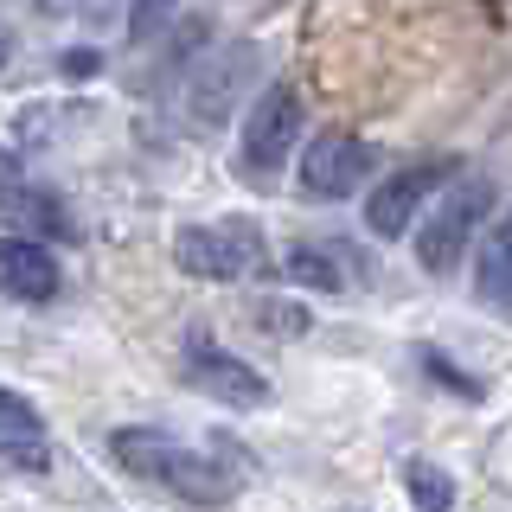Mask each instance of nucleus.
Masks as SVG:
<instances>
[{
	"label": "nucleus",
	"mask_w": 512,
	"mask_h": 512,
	"mask_svg": "<svg viewBox=\"0 0 512 512\" xmlns=\"http://www.w3.org/2000/svg\"><path fill=\"white\" fill-rule=\"evenodd\" d=\"M109 448H116V461H122L128 474L154 480V487L180 493V500H192V506H218V500H231V493H237V474L231 468H218L212 455L173 442L167 429H116Z\"/></svg>",
	"instance_id": "nucleus-1"
},
{
	"label": "nucleus",
	"mask_w": 512,
	"mask_h": 512,
	"mask_svg": "<svg viewBox=\"0 0 512 512\" xmlns=\"http://www.w3.org/2000/svg\"><path fill=\"white\" fill-rule=\"evenodd\" d=\"M493 212V180H461L448 186L436 199V212L416 224V263L429 269V276H448V269H461V256H468L480 218Z\"/></svg>",
	"instance_id": "nucleus-2"
},
{
	"label": "nucleus",
	"mask_w": 512,
	"mask_h": 512,
	"mask_svg": "<svg viewBox=\"0 0 512 512\" xmlns=\"http://www.w3.org/2000/svg\"><path fill=\"white\" fill-rule=\"evenodd\" d=\"M173 263L199 282H237L263 263V231L250 218H224V224H186L173 237Z\"/></svg>",
	"instance_id": "nucleus-3"
},
{
	"label": "nucleus",
	"mask_w": 512,
	"mask_h": 512,
	"mask_svg": "<svg viewBox=\"0 0 512 512\" xmlns=\"http://www.w3.org/2000/svg\"><path fill=\"white\" fill-rule=\"evenodd\" d=\"M250 84H256V45L231 39V45H218V52H205V58L186 71V90H180L186 122H192V128H218L237 103H244Z\"/></svg>",
	"instance_id": "nucleus-4"
},
{
	"label": "nucleus",
	"mask_w": 512,
	"mask_h": 512,
	"mask_svg": "<svg viewBox=\"0 0 512 512\" xmlns=\"http://www.w3.org/2000/svg\"><path fill=\"white\" fill-rule=\"evenodd\" d=\"M295 141H301V96H295V84L256 90V103L244 116V141H237V167H244L250 180H276L282 160L295 154Z\"/></svg>",
	"instance_id": "nucleus-5"
},
{
	"label": "nucleus",
	"mask_w": 512,
	"mask_h": 512,
	"mask_svg": "<svg viewBox=\"0 0 512 512\" xmlns=\"http://www.w3.org/2000/svg\"><path fill=\"white\" fill-rule=\"evenodd\" d=\"M365 173H372V148L346 128H327L301 148V192L308 199H352L365 186Z\"/></svg>",
	"instance_id": "nucleus-6"
},
{
	"label": "nucleus",
	"mask_w": 512,
	"mask_h": 512,
	"mask_svg": "<svg viewBox=\"0 0 512 512\" xmlns=\"http://www.w3.org/2000/svg\"><path fill=\"white\" fill-rule=\"evenodd\" d=\"M448 180V160H423V167H397L391 180H378L365 192V224H372L378 237H404L416 212L429 205V192Z\"/></svg>",
	"instance_id": "nucleus-7"
},
{
	"label": "nucleus",
	"mask_w": 512,
	"mask_h": 512,
	"mask_svg": "<svg viewBox=\"0 0 512 512\" xmlns=\"http://www.w3.org/2000/svg\"><path fill=\"white\" fill-rule=\"evenodd\" d=\"M186 378L199 384L205 397L231 404V410H256V404H269V378L256 372V365H244L237 352L212 346V340H192V346H186Z\"/></svg>",
	"instance_id": "nucleus-8"
},
{
	"label": "nucleus",
	"mask_w": 512,
	"mask_h": 512,
	"mask_svg": "<svg viewBox=\"0 0 512 512\" xmlns=\"http://www.w3.org/2000/svg\"><path fill=\"white\" fill-rule=\"evenodd\" d=\"M0 295L52 301L58 295V256L39 237H0Z\"/></svg>",
	"instance_id": "nucleus-9"
},
{
	"label": "nucleus",
	"mask_w": 512,
	"mask_h": 512,
	"mask_svg": "<svg viewBox=\"0 0 512 512\" xmlns=\"http://www.w3.org/2000/svg\"><path fill=\"white\" fill-rule=\"evenodd\" d=\"M0 461L13 468H45V423L20 391L0 384Z\"/></svg>",
	"instance_id": "nucleus-10"
},
{
	"label": "nucleus",
	"mask_w": 512,
	"mask_h": 512,
	"mask_svg": "<svg viewBox=\"0 0 512 512\" xmlns=\"http://www.w3.org/2000/svg\"><path fill=\"white\" fill-rule=\"evenodd\" d=\"M480 295L512 314V212L493 224V237L480 244Z\"/></svg>",
	"instance_id": "nucleus-11"
},
{
	"label": "nucleus",
	"mask_w": 512,
	"mask_h": 512,
	"mask_svg": "<svg viewBox=\"0 0 512 512\" xmlns=\"http://www.w3.org/2000/svg\"><path fill=\"white\" fill-rule=\"evenodd\" d=\"M404 493L416 512H455V480L436 461H404Z\"/></svg>",
	"instance_id": "nucleus-12"
},
{
	"label": "nucleus",
	"mask_w": 512,
	"mask_h": 512,
	"mask_svg": "<svg viewBox=\"0 0 512 512\" xmlns=\"http://www.w3.org/2000/svg\"><path fill=\"white\" fill-rule=\"evenodd\" d=\"M173 13H180V0H128V39H135V45L160 39Z\"/></svg>",
	"instance_id": "nucleus-13"
},
{
	"label": "nucleus",
	"mask_w": 512,
	"mask_h": 512,
	"mask_svg": "<svg viewBox=\"0 0 512 512\" xmlns=\"http://www.w3.org/2000/svg\"><path fill=\"white\" fill-rule=\"evenodd\" d=\"M288 276L308 282V288H340V269H333L327 250H314V244H295V250H288Z\"/></svg>",
	"instance_id": "nucleus-14"
},
{
	"label": "nucleus",
	"mask_w": 512,
	"mask_h": 512,
	"mask_svg": "<svg viewBox=\"0 0 512 512\" xmlns=\"http://www.w3.org/2000/svg\"><path fill=\"white\" fill-rule=\"evenodd\" d=\"M13 212L32 218V224H45V231H64V212H58V199H45V192H26V199H13Z\"/></svg>",
	"instance_id": "nucleus-15"
},
{
	"label": "nucleus",
	"mask_w": 512,
	"mask_h": 512,
	"mask_svg": "<svg viewBox=\"0 0 512 512\" xmlns=\"http://www.w3.org/2000/svg\"><path fill=\"white\" fill-rule=\"evenodd\" d=\"M58 13H96V0H52Z\"/></svg>",
	"instance_id": "nucleus-16"
},
{
	"label": "nucleus",
	"mask_w": 512,
	"mask_h": 512,
	"mask_svg": "<svg viewBox=\"0 0 512 512\" xmlns=\"http://www.w3.org/2000/svg\"><path fill=\"white\" fill-rule=\"evenodd\" d=\"M7 186H13V154L0 148V192H7Z\"/></svg>",
	"instance_id": "nucleus-17"
},
{
	"label": "nucleus",
	"mask_w": 512,
	"mask_h": 512,
	"mask_svg": "<svg viewBox=\"0 0 512 512\" xmlns=\"http://www.w3.org/2000/svg\"><path fill=\"white\" fill-rule=\"evenodd\" d=\"M7 58H13V39H7V26H0V71H7Z\"/></svg>",
	"instance_id": "nucleus-18"
}]
</instances>
